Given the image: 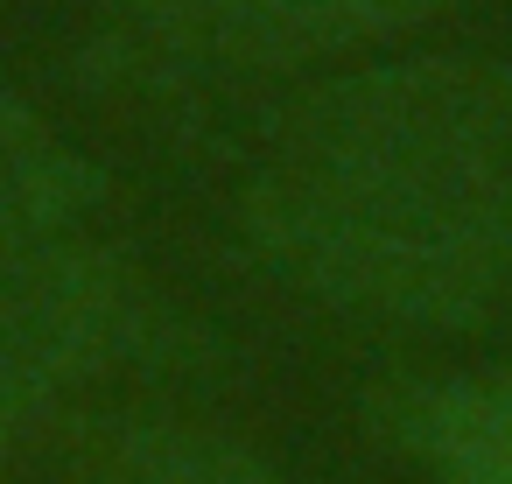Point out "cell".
Segmentation results:
<instances>
[{
  "instance_id": "6da1fadb",
  "label": "cell",
  "mask_w": 512,
  "mask_h": 484,
  "mask_svg": "<svg viewBox=\"0 0 512 484\" xmlns=\"http://www.w3.org/2000/svg\"><path fill=\"white\" fill-rule=\"evenodd\" d=\"M267 260L400 330H477L512 295V71L407 57L309 92L253 183Z\"/></svg>"
},
{
  "instance_id": "3957f363",
  "label": "cell",
  "mask_w": 512,
  "mask_h": 484,
  "mask_svg": "<svg viewBox=\"0 0 512 484\" xmlns=\"http://www.w3.org/2000/svg\"><path fill=\"white\" fill-rule=\"evenodd\" d=\"M365 414L435 484H512V372L400 379Z\"/></svg>"
},
{
  "instance_id": "7a4b0ae2",
  "label": "cell",
  "mask_w": 512,
  "mask_h": 484,
  "mask_svg": "<svg viewBox=\"0 0 512 484\" xmlns=\"http://www.w3.org/2000/svg\"><path fill=\"white\" fill-rule=\"evenodd\" d=\"M463 0H162L176 43L218 64H309L393 29L435 22Z\"/></svg>"
},
{
  "instance_id": "277c9868",
  "label": "cell",
  "mask_w": 512,
  "mask_h": 484,
  "mask_svg": "<svg viewBox=\"0 0 512 484\" xmlns=\"http://www.w3.org/2000/svg\"><path fill=\"white\" fill-rule=\"evenodd\" d=\"M134 484H281L274 470L232 456V449H204V442H162V449H141Z\"/></svg>"
}]
</instances>
